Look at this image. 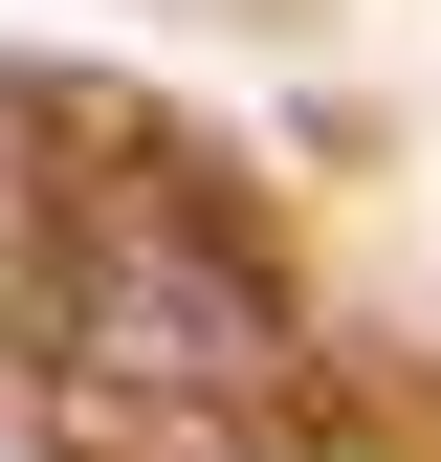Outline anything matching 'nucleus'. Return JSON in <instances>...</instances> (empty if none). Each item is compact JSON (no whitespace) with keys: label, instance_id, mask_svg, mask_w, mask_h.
Segmentation results:
<instances>
[{"label":"nucleus","instance_id":"f257e3e1","mask_svg":"<svg viewBox=\"0 0 441 462\" xmlns=\"http://www.w3.org/2000/svg\"><path fill=\"white\" fill-rule=\"evenodd\" d=\"M89 330H110V374H133V396L265 374V286H220V264H177V243H110V264H89Z\"/></svg>","mask_w":441,"mask_h":462}]
</instances>
